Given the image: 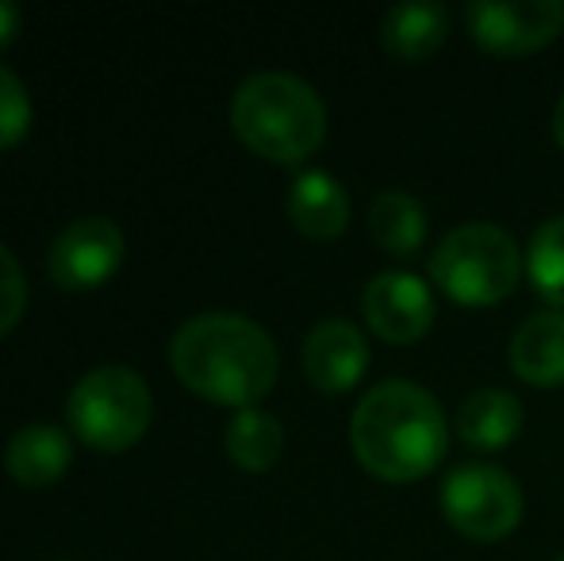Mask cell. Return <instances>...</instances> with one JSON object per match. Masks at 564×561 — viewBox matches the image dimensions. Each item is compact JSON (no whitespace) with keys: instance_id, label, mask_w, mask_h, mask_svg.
Here are the masks:
<instances>
[{"instance_id":"9a60e30c","label":"cell","mask_w":564,"mask_h":561,"mask_svg":"<svg viewBox=\"0 0 564 561\" xmlns=\"http://www.w3.org/2000/svg\"><path fill=\"white\" fill-rule=\"evenodd\" d=\"M449 35L446 4H395L384 12L377 39L395 62H426Z\"/></svg>"},{"instance_id":"30bf717a","label":"cell","mask_w":564,"mask_h":561,"mask_svg":"<svg viewBox=\"0 0 564 561\" xmlns=\"http://www.w3.org/2000/svg\"><path fill=\"white\" fill-rule=\"evenodd\" d=\"M369 369V338L349 320H323L304 338V374L327 397L349 392Z\"/></svg>"},{"instance_id":"7402d4cb","label":"cell","mask_w":564,"mask_h":561,"mask_svg":"<svg viewBox=\"0 0 564 561\" xmlns=\"http://www.w3.org/2000/svg\"><path fill=\"white\" fill-rule=\"evenodd\" d=\"M553 139H557V147L564 150V97L557 100V108H553Z\"/></svg>"},{"instance_id":"d6986e66","label":"cell","mask_w":564,"mask_h":561,"mask_svg":"<svg viewBox=\"0 0 564 561\" xmlns=\"http://www.w3.org/2000/svg\"><path fill=\"white\" fill-rule=\"evenodd\" d=\"M31 131V93L8 66H0V150L23 142Z\"/></svg>"},{"instance_id":"9c48e42d","label":"cell","mask_w":564,"mask_h":561,"mask_svg":"<svg viewBox=\"0 0 564 561\" xmlns=\"http://www.w3.org/2000/svg\"><path fill=\"white\" fill-rule=\"evenodd\" d=\"M123 262V231L108 216H82L51 242L46 273L62 289H97Z\"/></svg>"},{"instance_id":"7c38bea8","label":"cell","mask_w":564,"mask_h":561,"mask_svg":"<svg viewBox=\"0 0 564 561\" xmlns=\"http://www.w3.org/2000/svg\"><path fill=\"white\" fill-rule=\"evenodd\" d=\"M289 219L307 239H338L349 227V196L327 170H304L289 188Z\"/></svg>"},{"instance_id":"8fae6325","label":"cell","mask_w":564,"mask_h":561,"mask_svg":"<svg viewBox=\"0 0 564 561\" xmlns=\"http://www.w3.org/2000/svg\"><path fill=\"white\" fill-rule=\"evenodd\" d=\"M511 369L519 381L534 389H557L564 385V312H534L522 320V327L511 338Z\"/></svg>"},{"instance_id":"e0dca14e","label":"cell","mask_w":564,"mask_h":561,"mask_svg":"<svg viewBox=\"0 0 564 561\" xmlns=\"http://www.w3.org/2000/svg\"><path fill=\"white\" fill-rule=\"evenodd\" d=\"M284 454V427L261 408H242L227 423V457L246 473H269Z\"/></svg>"},{"instance_id":"277c9868","label":"cell","mask_w":564,"mask_h":561,"mask_svg":"<svg viewBox=\"0 0 564 561\" xmlns=\"http://www.w3.org/2000/svg\"><path fill=\"white\" fill-rule=\"evenodd\" d=\"M527 258L496 224H460L431 255V281L460 308H491L522 281Z\"/></svg>"},{"instance_id":"cb8c5ba5","label":"cell","mask_w":564,"mask_h":561,"mask_svg":"<svg viewBox=\"0 0 564 561\" xmlns=\"http://www.w3.org/2000/svg\"><path fill=\"white\" fill-rule=\"evenodd\" d=\"M557 561H564V554H561V558H557Z\"/></svg>"},{"instance_id":"4fadbf2b","label":"cell","mask_w":564,"mask_h":561,"mask_svg":"<svg viewBox=\"0 0 564 561\" xmlns=\"http://www.w3.org/2000/svg\"><path fill=\"white\" fill-rule=\"evenodd\" d=\"M74 462V442L54 423H28L8 439L4 465L15 485L46 488L62 477Z\"/></svg>"},{"instance_id":"7a4b0ae2","label":"cell","mask_w":564,"mask_h":561,"mask_svg":"<svg viewBox=\"0 0 564 561\" xmlns=\"http://www.w3.org/2000/svg\"><path fill=\"white\" fill-rule=\"evenodd\" d=\"M349 446L365 473L388 485H411L438 470L449 446L442 404L415 381H380L354 408Z\"/></svg>"},{"instance_id":"52a82bcc","label":"cell","mask_w":564,"mask_h":561,"mask_svg":"<svg viewBox=\"0 0 564 561\" xmlns=\"http://www.w3.org/2000/svg\"><path fill=\"white\" fill-rule=\"evenodd\" d=\"M468 35L496 58H527L561 39L564 0H476L465 8Z\"/></svg>"},{"instance_id":"603a6c76","label":"cell","mask_w":564,"mask_h":561,"mask_svg":"<svg viewBox=\"0 0 564 561\" xmlns=\"http://www.w3.org/2000/svg\"><path fill=\"white\" fill-rule=\"evenodd\" d=\"M54 561H69V558H54Z\"/></svg>"},{"instance_id":"6da1fadb","label":"cell","mask_w":564,"mask_h":561,"mask_svg":"<svg viewBox=\"0 0 564 561\" xmlns=\"http://www.w3.org/2000/svg\"><path fill=\"white\" fill-rule=\"evenodd\" d=\"M170 369L200 400L242 412L276 385L281 358L261 323L235 312H204L170 338Z\"/></svg>"},{"instance_id":"2e32d148","label":"cell","mask_w":564,"mask_h":561,"mask_svg":"<svg viewBox=\"0 0 564 561\" xmlns=\"http://www.w3.org/2000/svg\"><path fill=\"white\" fill-rule=\"evenodd\" d=\"M426 208L419 204V196L403 193V188H384L380 196H372L369 204V235L384 255L392 258H411L426 242Z\"/></svg>"},{"instance_id":"5bb4252c","label":"cell","mask_w":564,"mask_h":561,"mask_svg":"<svg viewBox=\"0 0 564 561\" xmlns=\"http://www.w3.org/2000/svg\"><path fill=\"white\" fill-rule=\"evenodd\" d=\"M522 400L507 389H476L473 397L460 400L457 408V439L465 446L480 450V454H491V450H503L519 439L522 431Z\"/></svg>"},{"instance_id":"8992f818","label":"cell","mask_w":564,"mask_h":561,"mask_svg":"<svg viewBox=\"0 0 564 561\" xmlns=\"http://www.w3.org/2000/svg\"><path fill=\"white\" fill-rule=\"evenodd\" d=\"M442 516L457 535L473 542H499L522 524V488L507 470L488 462H468L442 481Z\"/></svg>"},{"instance_id":"44dd1931","label":"cell","mask_w":564,"mask_h":561,"mask_svg":"<svg viewBox=\"0 0 564 561\" xmlns=\"http://www.w3.org/2000/svg\"><path fill=\"white\" fill-rule=\"evenodd\" d=\"M20 28H23V12L15 4H8V0H0V51L15 43Z\"/></svg>"},{"instance_id":"5b68a950","label":"cell","mask_w":564,"mask_h":561,"mask_svg":"<svg viewBox=\"0 0 564 561\" xmlns=\"http://www.w3.org/2000/svg\"><path fill=\"white\" fill-rule=\"evenodd\" d=\"M66 416L74 434L93 450H127L147 434L154 400L150 385L131 366H97L74 385L66 400Z\"/></svg>"},{"instance_id":"ac0fdd59","label":"cell","mask_w":564,"mask_h":561,"mask_svg":"<svg viewBox=\"0 0 564 561\" xmlns=\"http://www.w3.org/2000/svg\"><path fill=\"white\" fill-rule=\"evenodd\" d=\"M527 278L553 312H564V216L545 219L534 231L527 250Z\"/></svg>"},{"instance_id":"ba28073f","label":"cell","mask_w":564,"mask_h":561,"mask_svg":"<svg viewBox=\"0 0 564 561\" xmlns=\"http://www.w3.org/2000/svg\"><path fill=\"white\" fill-rule=\"evenodd\" d=\"M361 315L380 343L411 346L434 327L438 304H434V289L423 278L408 270H388L365 284Z\"/></svg>"},{"instance_id":"3957f363","label":"cell","mask_w":564,"mask_h":561,"mask_svg":"<svg viewBox=\"0 0 564 561\" xmlns=\"http://www.w3.org/2000/svg\"><path fill=\"white\" fill-rule=\"evenodd\" d=\"M230 128L258 158L296 165L327 139L323 97L296 74H250L230 97Z\"/></svg>"},{"instance_id":"ffe728a7","label":"cell","mask_w":564,"mask_h":561,"mask_svg":"<svg viewBox=\"0 0 564 561\" xmlns=\"http://www.w3.org/2000/svg\"><path fill=\"white\" fill-rule=\"evenodd\" d=\"M23 304H28V281H23L15 255L0 242V338L20 323Z\"/></svg>"}]
</instances>
